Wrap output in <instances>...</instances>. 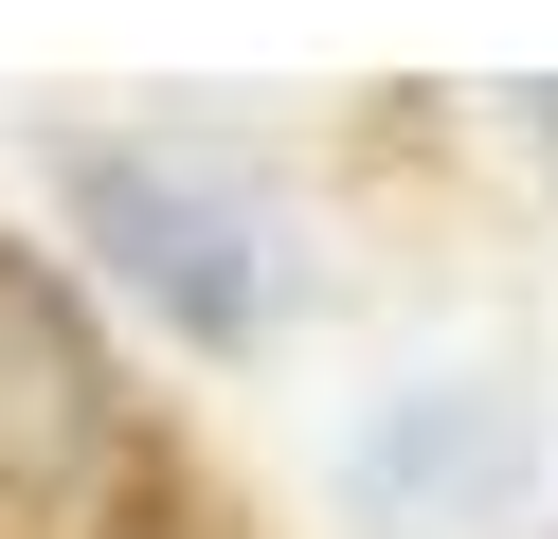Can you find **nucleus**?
I'll use <instances>...</instances> for the list:
<instances>
[{
    "instance_id": "nucleus-2",
    "label": "nucleus",
    "mask_w": 558,
    "mask_h": 539,
    "mask_svg": "<svg viewBox=\"0 0 558 539\" xmlns=\"http://www.w3.org/2000/svg\"><path fill=\"white\" fill-rule=\"evenodd\" d=\"M109 486H126L109 323L73 306L54 252H0V503H19V522H90Z\"/></svg>"
},
{
    "instance_id": "nucleus-3",
    "label": "nucleus",
    "mask_w": 558,
    "mask_h": 539,
    "mask_svg": "<svg viewBox=\"0 0 558 539\" xmlns=\"http://www.w3.org/2000/svg\"><path fill=\"white\" fill-rule=\"evenodd\" d=\"M505 486H522V414H505V378H397L361 431H342V503H361L378 539H469Z\"/></svg>"
},
{
    "instance_id": "nucleus-4",
    "label": "nucleus",
    "mask_w": 558,
    "mask_h": 539,
    "mask_svg": "<svg viewBox=\"0 0 558 539\" xmlns=\"http://www.w3.org/2000/svg\"><path fill=\"white\" fill-rule=\"evenodd\" d=\"M522 108H541V144H558V90H522Z\"/></svg>"
},
{
    "instance_id": "nucleus-1",
    "label": "nucleus",
    "mask_w": 558,
    "mask_h": 539,
    "mask_svg": "<svg viewBox=\"0 0 558 539\" xmlns=\"http://www.w3.org/2000/svg\"><path fill=\"white\" fill-rule=\"evenodd\" d=\"M73 216L181 342H270L289 306V216L234 144H73Z\"/></svg>"
}]
</instances>
